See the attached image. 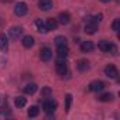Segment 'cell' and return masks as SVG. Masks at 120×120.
<instances>
[{
	"instance_id": "19",
	"label": "cell",
	"mask_w": 120,
	"mask_h": 120,
	"mask_svg": "<svg viewBox=\"0 0 120 120\" xmlns=\"http://www.w3.org/2000/svg\"><path fill=\"white\" fill-rule=\"evenodd\" d=\"M35 26H37V30L40 31V33H42V34H45L48 30H47V27L44 26V23H42V20H40V19H37L35 20Z\"/></svg>"
},
{
	"instance_id": "15",
	"label": "cell",
	"mask_w": 120,
	"mask_h": 120,
	"mask_svg": "<svg viewBox=\"0 0 120 120\" xmlns=\"http://www.w3.org/2000/svg\"><path fill=\"white\" fill-rule=\"evenodd\" d=\"M38 7L41 10H49L52 7V2H51V0H40V2H38Z\"/></svg>"
},
{
	"instance_id": "28",
	"label": "cell",
	"mask_w": 120,
	"mask_h": 120,
	"mask_svg": "<svg viewBox=\"0 0 120 120\" xmlns=\"http://www.w3.org/2000/svg\"><path fill=\"white\" fill-rule=\"evenodd\" d=\"M2 3H7V2H10V0H0Z\"/></svg>"
},
{
	"instance_id": "22",
	"label": "cell",
	"mask_w": 120,
	"mask_h": 120,
	"mask_svg": "<svg viewBox=\"0 0 120 120\" xmlns=\"http://www.w3.org/2000/svg\"><path fill=\"white\" fill-rule=\"evenodd\" d=\"M38 113H40V109L37 106H30V109L27 112L28 117H35V116H38Z\"/></svg>"
},
{
	"instance_id": "26",
	"label": "cell",
	"mask_w": 120,
	"mask_h": 120,
	"mask_svg": "<svg viewBox=\"0 0 120 120\" xmlns=\"http://www.w3.org/2000/svg\"><path fill=\"white\" fill-rule=\"evenodd\" d=\"M41 93H42V95H44V96H49V95H51V93H52V92H51V89H49V88H44V89H42V92H41Z\"/></svg>"
},
{
	"instance_id": "13",
	"label": "cell",
	"mask_w": 120,
	"mask_h": 120,
	"mask_svg": "<svg viewBox=\"0 0 120 120\" xmlns=\"http://www.w3.org/2000/svg\"><path fill=\"white\" fill-rule=\"evenodd\" d=\"M23 47H26V48H31L33 45H34V37H31V35H26V37H23Z\"/></svg>"
},
{
	"instance_id": "21",
	"label": "cell",
	"mask_w": 120,
	"mask_h": 120,
	"mask_svg": "<svg viewBox=\"0 0 120 120\" xmlns=\"http://www.w3.org/2000/svg\"><path fill=\"white\" fill-rule=\"evenodd\" d=\"M26 103H27V99L23 98V96H19V98H16V100H14V105H16L17 107H24Z\"/></svg>"
},
{
	"instance_id": "12",
	"label": "cell",
	"mask_w": 120,
	"mask_h": 120,
	"mask_svg": "<svg viewBox=\"0 0 120 120\" xmlns=\"http://www.w3.org/2000/svg\"><path fill=\"white\" fill-rule=\"evenodd\" d=\"M98 30V23H88L85 26V33L86 34H95Z\"/></svg>"
},
{
	"instance_id": "1",
	"label": "cell",
	"mask_w": 120,
	"mask_h": 120,
	"mask_svg": "<svg viewBox=\"0 0 120 120\" xmlns=\"http://www.w3.org/2000/svg\"><path fill=\"white\" fill-rule=\"evenodd\" d=\"M55 69H56L58 75H61V76L67 75V72H68V67H67L65 59H61V58H59L58 61H56V64H55Z\"/></svg>"
},
{
	"instance_id": "8",
	"label": "cell",
	"mask_w": 120,
	"mask_h": 120,
	"mask_svg": "<svg viewBox=\"0 0 120 120\" xmlns=\"http://www.w3.org/2000/svg\"><path fill=\"white\" fill-rule=\"evenodd\" d=\"M58 23H61L62 26H65V24H68L69 21H71V14L68 13V11H62V13H59V16H58V20H56Z\"/></svg>"
},
{
	"instance_id": "20",
	"label": "cell",
	"mask_w": 120,
	"mask_h": 120,
	"mask_svg": "<svg viewBox=\"0 0 120 120\" xmlns=\"http://www.w3.org/2000/svg\"><path fill=\"white\" fill-rule=\"evenodd\" d=\"M54 42H55L56 47H64V45H67V38L62 37V35H58V37H55Z\"/></svg>"
},
{
	"instance_id": "11",
	"label": "cell",
	"mask_w": 120,
	"mask_h": 120,
	"mask_svg": "<svg viewBox=\"0 0 120 120\" xmlns=\"http://www.w3.org/2000/svg\"><path fill=\"white\" fill-rule=\"evenodd\" d=\"M0 49L2 51H7L9 49V42H7V35L6 34H0Z\"/></svg>"
},
{
	"instance_id": "3",
	"label": "cell",
	"mask_w": 120,
	"mask_h": 120,
	"mask_svg": "<svg viewBox=\"0 0 120 120\" xmlns=\"http://www.w3.org/2000/svg\"><path fill=\"white\" fill-rule=\"evenodd\" d=\"M27 10H28V7H27V4H26L24 2H19V3L14 6V14L19 16V17L24 16V14L27 13Z\"/></svg>"
},
{
	"instance_id": "6",
	"label": "cell",
	"mask_w": 120,
	"mask_h": 120,
	"mask_svg": "<svg viewBox=\"0 0 120 120\" xmlns=\"http://www.w3.org/2000/svg\"><path fill=\"white\" fill-rule=\"evenodd\" d=\"M105 89V83L102 81H93L89 83V90L92 92H102Z\"/></svg>"
},
{
	"instance_id": "5",
	"label": "cell",
	"mask_w": 120,
	"mask_h": 120,
	"mask_svg": "<svg viewBox=\"0 0 120 120\" xmlns=\"http://www.w3.org/2000/svg\"><path fill=\"white\" fill-rule=\"evenodd\" d=\"M105 75H106L107 78H110V79H116L117 75H119V72H117V69H116L114 65H107V67L105 68Z\"/></svg>"
},
{
	"instance_id": "17",
	"label": "cell",
	"mask_w": 120,
	"mask_h": 120,
	"mask_svg": "<svg viewBox=\"0 0 120 120\" xmlns=\"http://www.w3.org/2000/svg\"><path fill=\"white\" fill-rule=\"evenodd\" d=\"M37 92V85L35 83H27L26 86H24V93H27V95H34Z\"/></svg>"
},
{
	"instance_id": "9",
	"label": "cell",
	"mask_w": 120,
	"mask_h": 120,
	"mask_svg": "<svg viewBox=\"0 0 120 120\" xmlns=\"http://www.w3.org/2000/svg\"><path fill=\"white\" fill-rule=\"evenodd\" d=\"M69 54V49H68V45H64V47H58L56 49V55L58 58H61V59H65Z\"/></svg>"
},
{
	"instance_id": "27",
	"label": "cell",
	"mask_w": 120,
	"mask_h": 120,
	"mask_svg": "<svg viewBox=\"0 0 120 120\" xmlns=\"http://www.w3.org/2000/svg\"><path fill=\"white\" fill-rule=\"evenodd\" d=\"M100 2H102V3H109L110 0H100Z\"/></svg>"
},
{
	"instance_id": "23",
	"label": "cell",
	"mask_w": 120,
	"mask_h": 120,
	"mask_svg": "<svg viewBox=\"0 0 120 120\" xmlns=\"http://www.w3.org/2000/svg\"><path fill=\"white\" fill-rule=\"evenodd\" d=\"M71 103H72V95H67L65 96V112H69L71 109Z\"/></svg>"
},
{
	"instance_id": "18",
	"label": "cell",
	"mask_w": 120,
	"mask_h": 120,
	"mask_svg": "<svg viewBox=\"0 0 120 120\" xmlns=\"http://www.w3.org/2000/svg\"><path fill=\"white\" fill-rule=\"evenodd\" d=\"M45 27H47L48 31H49V30H56V27H58V21H56L55 19H48Z\"/></svg>"
},
{
	"instance_id": "14",
	"label": "cell",
	"mask_w": 120,
	"mask_h": 120,
	"mask_svg": "<svg viewBox=\"0 0 120 120\" xmlns=\"http://www.w3.org/2000/svg\"><path fill=\"white\" fill-rule=\"evenodd\" d=\"M76 67H78V69H79L81 72H86V71L89 69V62L86 61V59H81V61H78Z\"/></svg>"
},
{
	"instance_id": "4",
	"label": "cell",
	"mask_w": 120,
	"mask_h": 120,
	"mask_svg": "<svg viewBox=\"0 0 120 120\" xmlns=\"http://www.w3.org/2000/svg\"><path fill=\"white\" fill-rule=\"evenodd\" d=\"M40 58H41V61L48 62L49 59L52 58V51H51V48H48V47L41 48V51H40Z\"/></svg>"
},
{
	"instance_id": "25",
	"label": "cell",
	"mask_w": 120,
	"mask_h": 120,
	"mask_svg": "<svg viewBox=\"0 0 120 120\" xmlns=\"http://www.w3.org/2000/svg\"><path fill=\"white\" fill-rule=\"evenodd\" d=\"M112 28H113V31H119V28H120V20L119 19H116L114 21H113V24H112Z\"/></svg>"
},
{
	"instance_id": "2",
	"label": "cell",
	"mask_w": 120,
	"mask_h": 120,
	"mask_svg": "<svg viewBox=\"0 0 120 120\" xmlns=\"http://www.w3.org/2000/svg\"><path fill=\"white\" fill-rule=\"evenodd\" d=\"M42 109H44V112H45V113L52 114V113L55 112V109H56V102H55V100H52V99L44 100V103H42Z\"/></svg>"
},
{
	"instance_id": "10",
	"label": "cell",
	"mask_w": 120,
	"mask_h": 120,
	"mask_svg": "<svg viewBox=\"0 0 120 120\" xmlns=\"http://www.w3.org/2000/svg\"><path fill=\"white\" fill-rule=\"evenodd\" d=\"M110 45H112V42L102 40V41H99V44H98V48H99L102 52H109V51H110Z\"/></svg>"
},
{
	"instance_id": "24",
	"label": "cell",
	"mask_w": 120,
	"mask_h": 120,
	"mask_svg": "<svg viewBox=\"0 0 120 120\" xmlns=\"http://www.w3.org/2000/svg\"><path fill=\"white\" fill-rule=\"evenodd\" d=\"M112 99H113V95L112 93H103V95L99 96V100L100 102H110Z\"/></svg>"
},
{
	"instance_id": "7",
	"label": "cell",
	"mask_w": 120,
	"mask_h": 120,
	"mask_svg": "<svg viewBox=\"0 0 120 120\" xmlns=\"http://www.w3.org/2000/svg\"><path fill=\"white\" fill-rule=\"evenodd\" d=\"M23 34V28L21 27H11L9 30V35L11 40H19V37H21Z\"/></svg>"
},
{
	"instance_id": "16",
	"label": "cell",
	"mask_w": 120,
	"mask_h": 120,
	"mask_svg": "<svg viewBox=\"0 0 120 120\" xmlns=\"http://www.w3.org/2000/svg\"><path fill=\"white\" fill-rule=\"evenodd\" d=\"M92 49H93L92 41H83V42L81 44V51H82V52H90Z\"/></svg>"
}]
</instances>
